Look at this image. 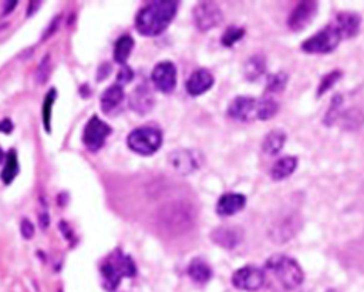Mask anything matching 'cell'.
Instances as JSON below:
<instances>
[{"label":"cell","instance_id":"6da1fadb","mask_svg":"<svg viewBox=\"0 0 364 292\" xmlns=\"http://www.w3.org/2000/svg\"><path fill=\"white\" fill-rule=\"evenodd\" d=\"M178 11V1L157 0L150 1L138 11L135 17V29L145 37H155L164 33L171 24Z\"/></svg>","mask_w":364,"mask_h":292},{"label":"cell","instance_id":"7a4b0ae2","mask_svg":"<svg viewBox=\"0 0 364 292\" xmlns=\"http://www.w3.org/2000/svg\"><path fill=\"white\" fill-rule=\"evenodd\" d=\"M195 208L185 201H171L158 210V224L167 234L180 235L189 231L195 224Z\"/></svg>","mask_w":364,"mask_h":292},{"label":"cell","instance_id":"3957f363","mask_svg":"<svg viewBox=\"0 0 364 292\" xmlns=\"http://www.w3.org/2000/svg\"><path fill=\"white\" fill-rule=\"evenodd\" d=\"M101 277H103V285L107 291H115L121 280L133 278L137 274V267L131 257L125 255L121 251H115L106 260V263L101 264Z\"/></svg>","mask_w":364,"mask_h":292},{"label":"cell","instance_id":"277c9868","mask_svg":"<svg viewBox=\"0 0 364 292\" xmlns=\"http://www.w3.org/2000/svg\"><path fill=\"white\" fill-rule=\"evenodd\" d=\"M265 268L272 273L288 291L296 290L305 281V274L300 265L283 254H275L265 263Z\"/></svg>","mask_w":364,"mask_h":292},{"label":"cell","instance_id":"5b68a950","mask_svg":"<svg viewBox=\"0 0 364 292\" xmlns=\"http://www.w3.org/2000/svg\"><path fill=\"white\" fill-rule=\"evenodd\" d=\"M163 144V133L155 127H138L127 137V146L140 156H153Z\"/></svg>","mask_w":364,"mask_h":292},{"label":"cell","instance_id":"8992f818","mask_svg":"<svg viewBox=\"0 0 364 292\" xmlns=\"http://www.w3.org/2000/svg\"><path fill=\"white\" fill-rule=\"evenodd\" d=\"M342 33L336 27V24H329L323 30H320L315 36L305 40L300 49L310 54H325L330 53L339 46L342 41Z\"/></svg>","mask_w":364,"mask_h":292},{"label":"cell","instance_id":"52a82bcc","mask_svg":"<svg viewBox=\"0 0 364 292\" xmlns=\"http://www.w3.org/2000/svg\"><path fill=\"white\" fill-rule=\"evenodd\" d=\"M111 134V127L103 121L100 117L93 116L84 127L83 143L88 151L97 153L101 147L106 144L107 137Z\"/></svg>","mask_w":364,"mask_h":292},{"label":"cell","instance_id":"ba28073f","mask_svg":"<svg viewBox=\"0 0 364 292\" xmlns=\"http://www.w3.org/2000/svg\"><path fill=\"white\" fill-rule=\"evenodd\" d=\"M266 281V274L263 270L253 265H246L236 270L232 275V285L240 291H258Z\"/></svg>","mask_w":364,"mask_h":292},{"label":"cell","instance_id":"9c48e42d","mask_svg":"<svg viewBox=\"0 0 364 292\" xmlns=\"http://www.w3.org/2000/svg\"><path fill=\"white\" fill-rule=\"evenodd\" d=\"M223 20V13L213 1H201L193 7V21L196 29L208 31L219 26Z\"/></svg>","mask_w":364,"mask_h":292},{"label":"cell","instance_id":"30bf717a","mask_svg":"<svg viewBox=\"0 0 364 292\" xmlns=\"http://www.w3.org/2000/svg\"><path fill=\"white\" fill-rule=\"evenodd\" d=\"M151 80L163 93H171L177 86V67L173 61H161L154 67Z\"/></svg>","mask_w":364,"mask_h":292},{"label":"cell","instance_id":"8fae6325","mask_svg":"<svg viewBox=\"0 0 364 292\" xmlns=\"http://www.w3.org/2000/svg\"><path fill=\"white\" fill-rule=\"evenodd\" d=\"M317 13V1H300L288 19L289 29L300 31L306 29Z\"/></svg>","mask_w":364,"mask_h":292},{"label":"cell","instance_id":"7c38bea8","mask_svg":"<svg viewBox=\"0 0 364 292\" xmlns=\"http://www.w3.org/2000/svg\"><path fill=\"white\" fill-rule=\"evenodd\" d=\"M215 83V78L212 76L211 71L206 68H198L191 74V77L186 80V91L192 97H198L203 93H206L209 88H212Z\"/></svg>","mask_w":364,"mask_h":292},{"label":"cell","instance_id":"4fadbf2b","mask_svg":"<svg viewBox=\"0 0 364 292\" xmlns=\"http://www.w3.org/2000/svg\"><path fill=\"white\" fill-rule=\"evenodd\" d=\"M211 238L216 245L226 248V250H232L239 245L243 238V233L239 227H226L225 225V227H219V228L213 230Z\"/></svg>","mask_w":364,"mask_h":292},{"label":"cell","instance_id":"5bb4252c","mask_svg":"<svg viewBox=\"0 0 364 292\" xmlns=\"http://www.w3.org/2000/svg\"><path fill=\"white\" fill-rule=\"evenodd\" d=\"M256 106H258V101L255 98L236 97L233 101H230L229 107H228V116L235 120L248 121L253 113L256 114Z\"/></svg>","mask_w":364,"mask_h":292},{"label":"cell","instance_id":"9a60e30c","mask_svg":"<svg viewBox=\"0 0 364 292\" xmlns=\"http://www.w3.org/2000/svg\"><path fill=\"white\" fill-rule=\"evenodd\" d=\"M246 205V197L239 193H226L220 195L216 204V213L222 217H229V215L239 213L240 210Z\"/></svg>","mask_w":364,"mask_h":292},{"label":"cell","instance_id":"2e32d148","mask_svg":"<svg viewBox=\"0 0 364 292\" xmlns=\"http://www.w3.org/2000/svg\"><path fill=\"white\" fill-rule=\"evenodd\" d=\"M360 16L353 11H342L336 17V27L343 37H355L360 30Z\"/></svg>","mask_w":364,"mask_h":292},{"label":"cell","instance_id":"e0dca14e","mask_svg":"<svg viewBox=\"0 0 364 292\" xmlns=\"http://www.w3.org/2000/svg\"><path fill=\"white\" fill-rule=\"evenodd\" d=\"M171 164L182 174H189L199 167V161L191 150H178L171 154Z\"/></svg>","mask_w":364,"mask_h":292},{"label":"cell","instance_id":"ac0fdd59","mask_svg":"<svg viewBox=\"0 0 364 292\" xmlns=\"http://www.w3.org/2000/svg\"><path fill=\"white\" fill-rule=\"evenodd\" d=\"M154 106V97L147 86H138L130 97V107L138 114L148 113Z\"/></svg>","mask_w":364,"mask_h":292},{"label":"cell","instance_id":"d6986e66","mask_svg":"<svg viewBox=\"0 0 364 292\" xmlns=\"http://www.w3.org/2000/svg\"><path fill=\"white\" fill-rule=\"evenodd\" d=\"M299 227H300L299 218L288 217L276 228H273L270 231V237H272V240L276 244H285L297 233Z\"/></svg>","mask_w":364,"mask_h":292},{"label":"cell","instance_id":"ffe728a7","mask_svg":"<svg viewBox=\"0 0 364 292\" xmlns=\"http://www.w3.org/2000/svg\"><path fill=\"white\" fill-rule=\"evenodd\" d=\"M124 100V90L121 86L118 84H114L111 87H108L107 90H104V93L101 94V98H100V104H101V110L104 113H111L114 108H117L121 101Z\"/></svg>","mask_w":364,"mask_h":292},{"label":"cell","instance_id":"44dd1931","mask_svg":"<svg viewBox=\"0 0 364 292\" xmlns=\"http://www.w3.org/2000/svg\"><path fill=\"white\" fill-rule=\"evenodd\" d=\"M297 167V158L293 156H286L279 158L278 161L273 164L272 170H270V175L275 181H280L285 180L295 173Z\"/></svg>","mask_w":364,"mask_h":292},{"label":"cell","instance_id":"7402d4cb","mask_svg":"<svg viewBox=\"0 0 364 292\" xmlns=\"http://www.w3.org/2000/svg\"><path fill=\"white\" fill-rule=\"evenodd\" d=\"M188 275L196 284H206L212 278V270L202 258H193L188 267Z\"/></svg>","mask_w":364,"mask_h":292},{"label":"cell","instance_id":"603a6c76","mask_svg":"<svg viewBox=\"0 0 364 292\" xmlns=\"http://www.w3.org/2000/svg\"><path fill=\"white\" fill-rule=\"evenodd\" d=\"M285 141H286V134L282 130H273L265 137L262 150L268 156H276L285 146Z\"/></svg>","mask_w":364,"mask_h":292},{"label":"cell","instance_id":"cb8c5ba5","mask_svg":"<svg viewBox=\"0 0 364 292\" xmlns=\"http://www.w3.org/2000/svg\"><path fill=\"white\" fill-rule=\"evenodd\" d=\"M134 49V39L130 34H124L115 41L114 60L120 64H125L131 51Z\"/></svg>","mask_w":364,"mask_h":292},{"label":"cell","instance_id":"d4e9b609","mask_svg":"<svg viewBox=\"0 0 364 292\" xmlns=\"http://www.w3.org/2000/svg\"><path fill=\"white\" fill-rule=\"evenodd\" d=\"M4 168L1 171V181L6 185H9L16 175L19 174V160H17V154L14 150H10L7 156L4 158Z\"/></svg>","mask_w":364,"mask_h":292},{"label":"cell","instance_id":"484cf974","mask_svg":"<svg viewBox=\"0 0 364 292\" xmlns=\"http://www.w3.org/2000/svg\"><path fill=\"white\" fill-rule=\"evenodd\" d=\"M265 67H266V61H265V57L262 54H256V56H252V57L248 60L246 66H245V74H246V78L248 80H255L258 78L263 71H265Z\"/></svg>","mask_w":364,"mask_h":292},{"label":"cell","instance_id":"4316f807","mask_svg":"<svg viewBox=\"0 0 364 292\" xmlns=\"http://www.w3.org/2000/svg\"><path fill=\"white\" fill-rule=\"evenodd\" d=\"M57 97V91L56 88H50L46 94V97L43 100V110H41V116H43V126L44 130L50 133L51 130V110H53V104L54 100Z\"/></svg>","mask_w":364,"mask_h":292},{"label":"cell","instance_id":"83f0119b","mask_svg":"<svg viewBox=\"0 0 364 292\" xmlns=\"http://www.w3.org/2000/svg\"><path fill=\"white\" fill-rule=\"evenodd\" d=\"M279 104L272 100V98H263L258 101V106H256V118L259 120H270L272 117L278 113Z\"/></svg>","mask_w":364,"mask_h":292},{"label":"cell","instance_id":"f1b7e54d","mask_svg":"<svg viewBox=\"0 0 364 292\" xmlns=\"http://www.w3.org/2000/svg\"><path fill=\"white\" fill-rule=\"evenodd\" d=\"M288 78V74L283 73V71H279L276 74H272L268 80L266 91L268 93H280V91H283V88L286 87Z\"/></svg>","mask_w":364,"mask_h":292},{"label":"cell","instance_id":"f546056e","mask_svg":"<svg viewBox=\"0 0 364 292\" xmlns=\"http://www.w3.org/2000/svg\"><path fill=\"white\" fill-rule=\"evenodd\" d=\"M342 76H343V71H342V70H333V71H330L329 74H326L325 77L322 78V81H320V84H319L317 96L320 97L322 94H325L329 88L333 87L336 83L342 78Z\"/></svg>","mask_w":364,"mask_h":292},{"label":"cell","instance_id":"4dcf8cb0","mask_svg":"<svg viewBox=\"0 0 364 292\" xmlns=\"http://www.w3.org/2000/svg\"><path fill=\"white\" fill-rule=\"evenodd\" d=\"M245 36V29H242V27H233V26H230L226 29V31L223 33V36H222V44L223 46H226V47H232L235 43H238L242 37Z\"/></svg>","mask_w":364,"mask_h":292},{"label":"cell","instance_id":"1f68e13d","mask_svg":"<svg viewBox=\"0 0 364 292\" xmlns=\"http://www.w3.org/2000/svg\"><path fill=\"white\" fill-rule=\"evenodd\" d=\"M50 56H46V57L43 58V61H41V64L38 66L37 68V73H36V78H37V81L40 84H43L46 80H47L48 74H50Z\"/></svg>","mask_w":364,"mask_h":292},{"label":"cell","instance_id":"d6a6232c","mask_svg":"<svg viewBox=\"0 0 364 292\" xmlns=\"http://www.w3.org/2000/svg\"><path fill=\"white\" fill-rule=\"evenodd\" d=\"M20 233L24 240H30L34 235V225L31 224L29 218H23L20 223Z\"/></svg>","mask_w":364,"mask_h":292},{"label":"cell","instance_id":"836d02e7","mask_svg":"<svg viewBox=\"0 0 364 292\" xmlns=\"http://www.w3.org/2000/svg\"><path fill=\"white\" fill-rule=\"evenodd\" d=\"M133 77H134L133 70L128 67V66H124V67L120 70V73H118V77H117V84L123 87V84L130 83V81L133 80Z\"/></svg>","mask_w":364,"mask_h":292},{"label":"cell","instance_id":"e575fe53","mask_svg":"<svg viewBox=\"0 0 364 292\" xmlns=\"http://www.w3.org/2000/svg\"><path fill=\"white\" fill-rule=\"evenodd\" d=\"M0 131L1 133H6V134H9V133L13 131V123L10 121L9 118H3L0 121Z\"/></svg>","mask_w":364,"mask_h":292},{"label":"cell","instance_id":"d590c367","mask_svg":"<svg viewBox=\"0 0 364 292\" xmlns=\"http://www.w3.org/2000/svg\"><path fill=\"white\" fill-rule=\"evenodd\" d=\"M40 223H41V228L44 230V228H47L48 224H50V221H48V215L47 214H41L40 215Z\"/></svg>","mask_w":364,"mask_h":292},{"label":"cell","instance_id":"8d00e7d4","mask_svg":"<svg viewBox=\"0 0 364 292\" xmlns=\"http://www.w3.org/2000/svg\"><path fill=\"white\" fill-rule=\"evenodd\" d=\"M4 158H6V156H4V153H3V150H1V147H0V164L3 163Z\"/></svg>","mask_w":364,"mask_h":292}]
</instances>
